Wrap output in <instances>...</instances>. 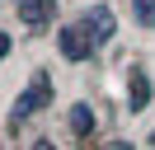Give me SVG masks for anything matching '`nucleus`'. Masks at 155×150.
Wrapping results in <instances>:
<instances>
[{
    "instance_id": "obj_7",
    "label": "nucleus",
    "mask_w": 155,
    "mask_h": 150,
    "mask_svg": "<svg viewBox=\"0 0 155 150\" xmlns=\"http://www.w3.org/2000/svg\"><path fill=\"white\" fill-rule=\"evenodd\" d=\"M132 5H136V24L155 28V0H132Z\"/></svg>"
},
{
    "instance_id": "obj_2",
    "label": "nucleus",
    "mask_w": 155,
    "mask_h": 150,
    "mask_svg": "<svg viewBox=\"0 0 155 150\" xmlns=\"http://www.w3.org/2000/svg\"><path fill=\"white\" fill-rule=\"evenodd\" d=\"M47 94H52V80H47V75H33V84L19 94V99H14V122L28 117V112H38L42 103H47Z\"/></svg>"
},
{
    "instance_id": "obj_9",
    "label": "nucleus",
    "mask_w": 155,
    "mask_h": 150,
    "mask_svg": "<svg viewBox=\"0 0 155 150\" xmlns=\"http://www.w3.org/2000/svg\"><path fill=\"white\" fill-rule=\"evenodd\" d=\"M150 145H155V131H150Z\"/></svg>"
},
{
    "instance_id": "obj_6",
    "label": "nucleus",
    "mask_w": 155,
    "mask_h": 150,
    "mask_svg": "<svg viewBox=\"0 0 155 150\" xmlns=\"http://www.w3.org/2000/svg\"><path fill=\"white\" fill-rule=\"evenodd\" d=\"M71 131H75V136H89V131H94V112H89L85 103L71 108Z\"/></svg>"
},
{
    "instance_id": "obj_3",
    "label": "nucleus",
    "mask_w": 155,
    "mask_h": 150,
    "mask_svg": "<svg viewBox=\"0 0 155 150\" xmlns=\"http://www.w3.org/2000/svg\"><path fill=\"white\" fill-rule=\"evenodd\" d=\"M19 19L28 28H42L57 19V0H19Z\"/></svg>"
},
{
    "instance_id": "obj_4",
    "label": "nucleus",
    "mask_w": 155,
    "mask_h": 150,
    "mask_svg": "<svg viewBox=\"0 0 155 150\" xmlns=\"http://www.w3.org/2000/svg\"><path fill=\"white\" fill-rule=\"evenodd\" d=\"M127 99H132V112H141L150 103V80H146L141 66H132V75H127Z\"/></svg>"
},
{
    "instance_id": "obj_8",
    "label": "nucleus",
    "mask_w": 155,
    "mask_h": 150,
    "mask_svg": "<svg viewBox=\"0 0 155 150\" xmlns=\"http://www.w3.org/2000/svg\"><path fill=\"white\" fill-rule=\"evenodd\" d=\"M5 56H10V38L0 33V61H5Z\"/></svg>"
},
{
    "instance_id": "obj_1",
    "label": "nucleus",
    "mask_w": 155,
    "mask_h": 150,
    "mask_svg": "<svg viewBox=\"0 0 155 150\" xmlns=\"http://www.w3.org/2000/svg\"><path fill=\"white\" fill-rule=\"evenodd\" d=\"M57 42H61V56H66V61H85V56L99 47L94 38H89V28H85V24H75V28H61V38H57Z\"/></svg>"
},
{
    "instance_id": "obj_5",
    "label": "nucleus",
    "mask_w": 155,
    "mask_h": 150,
    "mask_svg": "<svg viewBox=\"0 0 155 150\" xmlns=\"http://www.w3.org/2000/svg\"><path fill=\"white\" fill-rule=\"evenodd\" d=\"M85 28H89V38L104 47L108 38H113V14H108V9H89V14H85Z\"/></svg>"
}]
</instances>
